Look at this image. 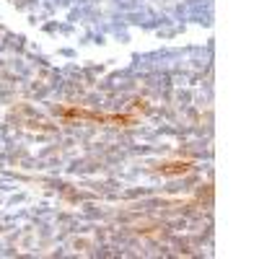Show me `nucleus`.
Listing matches in <instances>:
<instances>
[{"label": "nucleus", "instance_id": "nucleus-1", "mask_svg": "<svg viewBox=\"0 0 259 259\" xmlns=\"http://www.w3.org/2000/svg\"><path fill=\"white\" fill-rule=\"evenodd\" d=\"M68 117H80V119H96V122H114V124H122V122H130V117H106V114H94V112H83V109H65Z\"/></svg>", "mask_w": 259, "mask_h": 259}, {"label": "nucleus", "instance_id": "nucleus-2", "mask_svg": "<svg viewBox=\"0 0 259 259\" xmlns=\"http://www.w3.org/2000/svg\"><path fill=\"white\" fill-rule=\"evenodd\" d=\"M189 161H177V163H163L161 166V174H166V177H174V174H184V171H189Z\"/></svg>", "mask_w": 259, "mask_h": 259}]
</instances>
